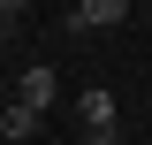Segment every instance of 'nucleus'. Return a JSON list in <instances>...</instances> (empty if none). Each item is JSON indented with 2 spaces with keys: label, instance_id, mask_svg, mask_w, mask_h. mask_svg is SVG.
<instances>
[{
  "label": "nucleus",
  "instance_id": "f257e3e1",
  "mask_svg": "<svg viewBox=\"0 0 152 145\" xmlns=\"http://www.w3.org/2000/svg\"><path fill=\"white\" fill-rule=\"evenodd\" d=\"M76 122H84V145H114V92L107 84L76 92Z\"/></svg>",
  "mask_w": 152,
  "mask_h": 145
},
{
  "label": "nucleus",
  "instance_id": "f03ea898",
  "mask_svg": "<svg viewBox=\"0 0 152 145\" xmlns=\"http://www.w3.org/2000/svg\"><path fill=\"white\" fill-rule=\"evenodd\" d=\"M129 23V0H76L69 8V31H114Z\"/></svg>",
  "mask_w": 152,
  "mask_h": 145
},
{
  "label": "nucleus",
  "instance_id": "7ed1b4c3",
  "mask_svg": "<svg viewBox=\"0 0 152 145\" xmlns=\"http://www.w3.org/2000/svg\"><path fill=\"white\" fill-rule=\"evenodd\" d=\"M15 107H31V115H46V107H53V69H46V61L15 76Z\"/></svg>",
  "mask_w": 152,
  "mask_h": 145
},
{
  "label": "nucleus",
  "instance_id": "20e7f679",
  "mask_svg": "<svg viewBox=\"0 0 152 145\" xmlns=\"http://www.w3.org/2000/svg\"><path fill=\"white\" fill-rule=\"evenodd\" d=\"M31 130H38V115H31V107H15V99L0 107V138H8V145H23Z\"/></svg>",
  "mask_w": 152,
  "mask_h": 145
},
{
  "label": "nucleus",
  "instance_id": "39448f33",
  "mask_svg": "<svg viewBox=\"0 0 152 145\" xmlns=\"http://www.w3.org/2000/svg\"><path fill=\"white\" fill-rule=\"evenodd\" d=\"M8 99H15V84H8V76H0V107H8Z\"/></svg>",
  "mask_w": 152,
  "mask_h": 145
},
{
  "label": "nucleus",
  "instance_id": "423d86ee",
  "mask_svg": "<svg viewBox=\"0 0 152 145\" xmlns=\"http://www.w3.org/2000/svg\"><path fill=\"white\" fill-rule=\"evenodd\" d=\"M0 38H8V31H0Z\"/></svg>",
  "mask_w": 152,
  "mask_h": 145
}]
</instances>
